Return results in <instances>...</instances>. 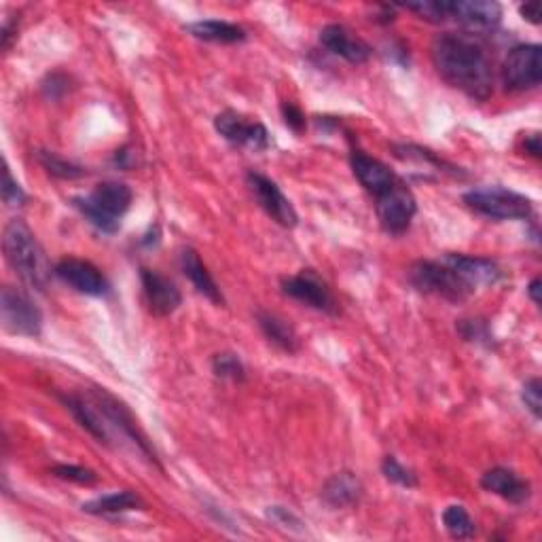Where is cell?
<instances>
[{
    "label": "cell",
    "instance_id": "cell-1",
    "mask_svg": "<svg viewBox=\"0 0 542 542\" xmlns=\"http://www.w3.org/2000/svg\"><path fill=\"white\" fill-rule=\"evenodd\" d=\"M432 62L439 75L473 100H487L494 92L492 62L485 49L466 34L445 32L432 43Z\"/></svg>",
    "mask_w": 542,
    "mask_h": 542
},
{
    "label": "cell",
    "instance_id": "cell-2",
    "mask_svg": "<svg viewBox=\"0 0 542 542\" xmlns=\"http://www.w3.org/2000/svg\"><path fill=\"white\" fill-rule=\"evenodd\" d=\"M3 250L17 276L36 291H45L51 278V267L43 246L22 219H13L5 227Z\"/></svg>",
    "mask_w": 542,
    "mask_h": 542
},
{
    "label": "cell",
    "instance_id": "cell-3",
    "mask_svg": "<svg viewBox=\"0 0 542 542\" xmlns=\"http://www.w3.org/2000/svg\"><path fill=\"white\" fill-rule=\"evenodd\" d=\"M134 200L132 189L119 180H106L85 197H75V206L85 219L104 233H115L121 216L130 210Z\"/></svg>",
    "mask_w": 542,
    "mask_h": 542
},
{
    "label": "cell",
    "instance_id": "cell-4",
    "mask_svg": "<svg viewBox=\"0 0 542 542\" xmlns=\"http://www.w3.org/2000/svg\"><path fill=\"white\" fill-rule=\"evenodd\" d=\"M464 204L487 219L496 221H528L534 206L526 195L504 187H481L464 193Z\"/></svg>",
    "mask_w": 542,
    "mask_h": 542
},
{
    "label": "cell",
    "instance_id": "cell-5",
    "mask_svg": "<svg viewBox=\"0 0 542 542\" xmlns=\"http://www.w3.org/2000/svg\"><path fill=\"white\" fill-rule=\"evenodd\" d=\"M409 282L424 295H435L451 303H464L475 288L466 284L447 263L418 261L409 269Z\"/></svg>",
    "mask_w": 542,
    "mask_h": 542
},
{
    "label": "cell",
    "instance_id": "cell-6",
    "mask_svg": "<svg viewBox=\"0 0 542 542\" xmlns=\"http://www.w3.org/2000/svg\"><path fill=\"white\" fill-rule=\"evenodd\" d=\"M0 320L11 335L39 337L43 329V314L24 291L13 286H5L0 293Z\"/></svg>",
    "mask_w": 542,
    "mask_h": 542
},
{
    "label": "cell",
    "instance_id": "cell-7",
    "mask_svg": "<svg viewBox=\"0 0 542 542\" xmlns=\"http://www.w3.org/2000/svg\"><path fill=\"white\" fill-rule=\"evenodd\" d=\"M502 79L511 92H530L542 81V49L540 45H517L509 51L502 66Z\"/></svg>",
    "mask_w": 542,
    "mask_h": 542
},
{
    "label": "cell",
    "instance_id": "cell-8",
    "mask_svg": "<svg viewBox=\"0 0 542 542\" xmlns=\"http://www.w3.org/2000/svg\"><path fill=\"white\" fill-rule=\"evenodd\" d=\"M377 200V216L382 227L392 233V236H401L405 233L413 221L415 212H418V204L415 197L409 191V187L399 178L384 195L375 197Z\"/></svg>",
    "mask_w": 542,
    "mask_h": 542
},
{
    "label": "cell",
    "instance_id": "cell-9",
    "mask_svg": "<svg viewBox=\"0 0 542 542\" xmlns=\"http://www.w3.org/2000/svg\"><path fill=\"white\" fill-rule=\"evenodd\" d=\"M92 399L98 403V407H100V411L104 415V420H106L108 430H111V428L119 430L121 435L128 439L138 451H142L144 456L155 462V451L151 449L147 437L142 435V430L138 428L132 411L125 407L121 401H117L115 396H111L104 390H96Z\"/></svg>",
    "mask_w": 542,
    "mask_h": 542
},
{
    "label": "cell",
    "instance_id": "cell-10",
    "mask_svg": "<svg viewBox=\"0 0 542 542\" xmlns=\"http://www.w3.org/2000/svg\"><path fill=\"white\" fill-rule=\"evenodd\" d=\"M214 128L227 142L252 151H265L269 147V134L259 121H248L236 111H223L216 115Z\"/></svg>",
    "mask_w": 542,
    "mask_h": 542
},
{
    "label": "cell",
    "instance_id": "cell-11",
    "mask_svg": "<svg viewBox=\"0 0 542 542\" xmlns=\"http://www.w3.org/2000/svg\"><path fill=\"white\" fill-rule=\"evenodd\" d=\"M248 185L255 193L259 206L274 219L278 225L293 229L299 223V216L291 200L280 191V187L274 183V180L259 174V172H250L248 174Z\"/></svg>",
    "mask_w": 542,
    "mask_h": 542
},
{
    "label": "cell",
    "instance_id": "cell-12",
    "mask_svg": "<svg viewBox=\"0 0 542 542\" xmlns=\"http://www.w3.org/2000/svg\"><path fill=\"white\" fill-rule=\"evenodd\" d=\"M282 291H284V295L293 297L305 305H310L318 312L337 314V303L329 291V286L324 284L310 269L301 271L299 276L286 278L282 282Z\"/></svg>",
    "mask_w": 542,
    "mask_h": 542
},
{
    "label": "cell",
    "instance_id": "cell-13",
    "mask_svg": "<svg viewBox=\"0 0 542 542\" xmlns=\"http://www.w3.org/2000/svg\"><path fill=\"white\" fill-rule=\"evenodd\" d=\"M62 282L75 288V291L89 295V297H104L108 293V280L102 271L89 261L83 259H62L53 271Z\"/></svg>",
    "mask_w": 542,
    "mask_h": 542
},
{
    "label": "cell",
    "instance_id": "cell-14",
    "mask_svg": "<svg viewBox=\"0 0 542 542\" xmlns=\"http://www.w3.org/2000/svg\"><path fill=\"white\" fill-rule=\"evenodd\" d=\"M447 20L458 22L471 30H492L502 20V7L498 3H487V0H445Z\"/></svg>",
    "mask_w": 542,
    "mask_h": 542
},
{
    "label": "cell",
    "instance_id": "cell-15",
    "mask_svg": "<svg viewBox=\"0 0 542 542\" xmlns=\"http://www.w3.org/2000/svg\"><path fill=\"white\" fill-rule=\"evenodd\" d=\"M140 280H142L144 299H147L149 310L155 316H170L178 310L180 303H183V295H180L176 284L170 278L161 276L159 271L142 269Z\"/></svg>",
    "mask_w": 542,
    "mask_h": 542
},
{
    "label": "cell",
    "instance_id": "cell-16",
    "mask_svg": "<svg viewBox=\"0 0 542 542\" xmlns=\"http://www.w3.org/2000/svg\"><path fill=\"white\" fill-rule=\"evenodd\" d=\"M320 43L350 64H365L371 58V47L341 24L324 26L320 32Z\"/></svg>",
    "mask_w": 542,
    "mask_h": 542
},
{
    "label": "cell",
    "instance_id": "cell-17",
    "mask_svg": "<svg viewBox=\"0 0 542 542\" xmlns=\"http://www.w3.org/2000/svg\"><path fill=\"white\" fill-rule=\"evenodd\" d=\"M350 164L358 183L375 197L384 195L390 187H394L396 180H399L386 164H382V161L375 157H369L363 151H352Z\"/></svg>",
    "mask_w": 542,
    "mask_h": 542
},
{
    "label": "cell",
    "instance_id": "cell-18",
    "mask_svg": "<svg viewBox=\"0 0 542 542\" xmlns=\"http://www.w3.org/2000/svg\"><path fill=\"white\" fill-rule=\"evenodd\" d=\"M445 263L473 288L492 286L502 278V269L492 259L471 257V255H454V252H451V255L445 257Z\"/></svg>",
    "mask_w": 542,
    "mask_h": 542
},
{
    "label": "cell",
    "instance_id": "cell-19",
    "mask_svg": "<svg viewBox=\"0 0 542 542\" xmlns=\"http://www.w3.org/2000/svg\"><path fill=\"white\" fill-rule=\"evenodd\" d=\"M481 485L485 492L496 494L504 500H509L513 504H521L530 498V483L526 479H521L511 468L496 466L492 471H487L481 479Z\"/></svg>",
    "mask_w": 542,
    "mask_h": 542
},
{
    "label": "cell",
    "instance_id": "cell-20",
    "mask_svg": "<svg viewBox=\"0 0 542 542\" xmlns=\"http://www.w3.org/2000/svg\"><path fill=\"white\" fill-rule=\"evenodd\" d=\"M62 401L68 407V411L75 415L77 422L89 432V435L96 437L104 445L111 443V430H108L104 415L94 399H83V396L68 394V396H62Z\"/></svg>",
    "mask_w": 542,
    "mask_h": 542
},
{
    "label": "cell",
    "instance_id": "cell-21",
    "mask_svg": "<svg viewBox=\"0 0 542 542\" xmlns=\"http://www.w3.org/2000/svg\"><path fill=\"white\" fill-rule=\"evenodd\" d=\"M180 267H183V274L191 280V284L197 288V293H202L206 299H210L216 305H223V293L221 288L216 286L214 278L210 276L208 267L200 259V255L193 248H185L183 255H180Z\"/></svg>",
    "mask_w": 542,
    "mask_h": 542
},
{
    "label": "cell",
    "instance_id": "cell-22",
    "mask_svg": "<svg viewBox=\"0 0 542 542\" xmlns=\"http://www.w3.org/2000/svg\"><path fill=\"white\" fill-rule=\"evenodd\" d=\"M322 498L333 509H348L363 498V483L352 473H337L322 487Z\"/></svg>",
    "mask_w": 542,
    "mask_h": 542
},
{
    "label": "cell",
    "instance_id": "cell-23",
    "mask_svg": "<svg viewBox=\"0 0 542 542\" xmlns=\"http://www.w3.org/2000/svg\"><path fill=\"white\" fill-rule=\"evenodd\" d=\"M187 30L200 41L208 43H242L246 39V30L238 24H229L221 20H202V22H193L187 26Z\"/></svg>",
    "mask_w": 542,
    "mask_h": 542
},
{
    "label": "cell",
    "instance_id": "cell-24",
    "mask_svg": "<svg viewBox=\"0 0 542 542\" xmlns=\"http://www.w3.org/2000/svg\"><path fill=\"white\" fill-rule=\"evenodd\" d=\"M257 320H259V327H261L263 335L271 343H274V346H278L280 350H284L288 354H295L299 350V337H297L295 329L284 318H280L278 314H271V312H259Z\"/></svg>",
    "mask_w": 542,
    "mask_h": 542
},
{
    "label": "cell",
    "instance_id": "cell-25",
    "mask_svg": "<svg viewBox=\"0 0 542 542\" xmlns=\"http://www.w3.org/2000/svg\"><path fill=\"white\" fill-rule=\"evenodd\" d=\"M144 502L134 492H115L108 496H100L96 500H89L83 504V511L89 515H117L128 513L134 509H142Z\"/></svg>",
    "mask_w": 542,
    "mask_h": 542
},
{
    "label": "cell",
    "instance_id": "cell-26",
    "mask_svg": "<svg viewBox=\"0 0 542 542\" xmlns=\"http://www.w3.org/2000/svg\"><path fill=\"white\" fill-rule=\"evenodd\" d=\"M443 526L451 538H458V540L471 538L477 532L473 517L468 515V511L460 507V504H451V507L443 511Z\"/></svg>",
    "mask_w": 542,
    "mask_h": 542
},
{
    "label": "cell",
    "instance_id": "cell-27",
    "mask_svg": "<svg viewBox=\"0 0 542 542\" xmlns=\"http://www.w3.org/2000/svg\"><path fill=\"white\" fill-rule=\"evenodd\" d=\"M39 164H41L51 176L62 178V180H75V178H81V176L87 174L81 166L72 164V161L60 157L58 153H49V151H39Z\"/></svg>",
    "mask_w": 542,
    "mask_h": 542
},
{
    "label": "cell",
    "instance_id": "cell-28",
    "mask_svg": "<svg viewBox=\"0 0 542 542\" xmlns=\"http://www.w3.org/2000/svg\"><path fill=\"white\" fill-rule=\"evenodd\" d=\"M212 369L221 379H229V382H244L246 379V369L236 354H216L212 358Z\"/></svg>",
    "mask_w": 542,
    "mask_h": 542
},
{
    "label": "cell",
    "instance_id": "cell-29",
    "mask_svg": "<svg viewBox=\"0 0 542 542\" xmlns=\"http://www.w3.org/2000/svg\"><path fill=\"white\" fill-rule=\"evenodd\" d=\"M382 473L388 481L396 483V485H401V487H415L418 485V477H415V473L411 471V468L403 466L399 460H396L394 456H388L384 458L382 462Z\"/></svg>",
    "mask_w": 542,
    "mask_h": 542
},
{
    "label": "cell",
    "instance_id": "cell-30",
    "mask_svg": "<svg viewBox=\"0 0 542 542\" xmlns=\"http://www.w3.org/2000/svg\"><path fill=\"white\" fill-rule=\"evenodd\" d=\"M53 475L64 481H72L79 485H94L98 481V475L92 471V468L85 466H75V464H60L53 468Z\"/></svg>",
    "mask_w": 542,
    "mask_h": 542
},
{
    "label": "cell",
    "instance_id": "cell-31",
    "mask_svg": "<svg viewBox=\"0 0 542 542\" xmlns=\"http://www.w3.org/2000/svg\"><path fill=\"white\" fill-rule=\"evenodd\" d=\"M521 399H523V405H526L532 411L534 418L538 420L542 415V384L538 377L526 382V386H523L521 390Z\"/></svg>",
    "mask_w": 542,
    "mask_h": 542
},
{
    "label": "cell",
    "instance_id": "cell-32",
    "mask_svg": "<svg viewBox=\"0 0 542 542\" xmlns=\"http://www.w3.org/2000/svg\"><path fill=\"white\" fill-rule=\"evenodd\" d=\"M3 200L7 206L11 208H20L26 204V193L24 189L15 183L11 172H9V166L5 164V170H3Z\"/></svg>",
    "mask_w": 542,
    "mask_h": 542
},
{
    "label": "cell",
    "instance_id": "cell-33",
    "mask_svg": "<svg viewBox=\"0 0 542 542\" xmlns=\"http://www.w3.org/2000/svg\"><path fill=\"white\" fill-rule=\"evenodd\" d=\"M282 117H284V123L295 134H301L305 130V115L301 113V108L295 106L293 102H284L282 104Z\"/></svg>",
    "mask_w": 542,
    "mask_h": 542
},
{
    "label": "cell",
    "instance_id": "cell-34",
    "mask_svg": "<svg viewBox=\"0 0 542 542\" xmlns=\"http://www.w3.org/2000/svg\"><path fill=\"white\" fill-rule=\"evenodd\" d=\"M267 515L274 519L276 523H280V526L284 528H291V530H301V521L297 515H293L288 509L284 507H269Z\"/></svg>",
    "mask_w": 542,
    "mask_h": 542
},
{
    "label": "cell",
    "instance_id": "cell-35",
    "mask_svg": "<svg viewBox=\"0 0 542 542\" xmlns=\"http://www.w3.org/2000/svg\"><path fill=\"white\" fill-rule=\"evenodd\" d=\"M519 13L523 20H528L530 24L538 26L540 24V5L538 3H526V5H521L519 7Z\"/></svg>",
    "mask_w": 542,
    "mask_h": 542
},
{
    "label": "cell",
    "instance_id": "cell-36",
    "mask_svg": "<svg viewBox=\"0 0 542 542\" xmlns=\"http://www.w3.org/2000/svg\"><path fill=\"white\" fill-rule=\"evenodd\" d=\"M526 151L532 155V157H540V153H542V149H540V136L538 134H532V136H528L526 138Z\"/></svg>",
    "mask_w": 542,
    "mask_h": 542
},
{
    "label": "cell",
    "instance_id": "cell-37",
    "mask_svg": "<svg viewBox=\"0 0 542 542\" xmlns=\"http://www.w3.org/2000/svg\"><path fill=\"white\" fill-rule=\"evenodd\" d=\"M528 295H530V299H532L536 305H540V280H538V278H534V280L530 282V286H528Z\"/></svg>",
    "mask_w": 542,
    "mask_h": 542
}]
</instances>
